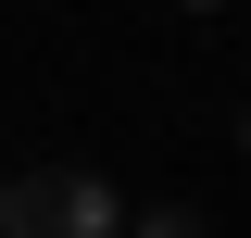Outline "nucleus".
Instances as JSON below:
<instances>
[{"instance_id":"obj_4","label":"nucleus","mask_w":251,"mask_h":238,"mask_svg":"<svg viewBox=\"0 0 251 238\" xmlns=\"http://www.w3.org/2000/svg\"><path fill=\"white\" fill-rule=\"evenodd\" d=\"M239 150H251V100H239Z\"/></svg>"},{"instance_id":"obj_2","label":"nucleus","mask_w":251,"mask_h":238,"mask_svg":"<svg viewBox=\"0 0 251 238\" xmlns=\"http://www.w3.org/2000/svg\"><path fill=\"white\" fill-rule=\"evenodd\" d=\"M126 238H214V226H201L188 201H151V213H126Z\"/></svg>"},{"instance_id":"obj_1","label":"nucleus","mask_w":251,"mask_h":238,"mask_svg":"<svg viewBox=\"0 0 251 238\" xmlns=\"http://www.w3.org/2000/svg\"><path fill=\"white\" fill-rule=\"evenodd\" d=\"M0 238H126V201L88 163H25L0 188Z\"/></svg>"},{"instance_id":"obj_3","label":"nucleus","mask_w":251,"mask_h":238,"mask_svg":"<svg viewBox=\"0 0 251 238\" xmlns=\"http://www.w3.org/2000/svg\"><path fill=\"white\" fill-rule=\"evenodd\" d=\"M176 13H226V0H176Z\"/></svg>"}]
</instances>
